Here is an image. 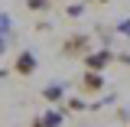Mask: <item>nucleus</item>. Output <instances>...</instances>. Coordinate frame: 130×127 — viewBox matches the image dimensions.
<instances>
[{
	"label": "nucleus",
	"mask_w": 130,
	"mask_h": 127,
	"mask_svg": "<svg viewBox=\"0 0 130 127\" xmlns=\"http://www.w3.org/2000/svg\"><path fill=\"white\" fill-rule=\"evenodd\" d=\"M114 59H117V52H114V49H107V46H101V49H91L81 62H85V68H91V72H104Z\"/></svg>",
	"instance_id": "obj_2"
},
{
	"label": "nucleus",
	"mask_w": 130,
	"mask_h": 127,
	"mask_svg": "<svg viewBox=\"0 0 130 127\" xmlns=\"http://www.w3.org/2000/svg\"><path fill=\"white\" fill-rule=\"evenodd\" d=\"M85 3H111V0H85Z\"/></svg>",
	"instance_id": "obj_15"
},
{
	"label": "nucleus",
	"mask_w": 130,
	"mask_h": 127,
	"mask_svg": "<svg viewBox=\"0 0 130 127\" xmlns=\"http://www.w3.org/2000/svg\"><path fill=\"white\" fill-rule=\"evenodd\" d=\"M65 117H68V114H65V108H52V111L42 114V124H46V127H62Z\"/></svg>",
	"instance_id": "obj_6"
},
{
	"label": "nucleus",
	"mask_w": 130,
	"mask_h": 127,
	"mask_svg": "<svg viewBox=\"0 0 130 127\" xmlns=\"http://www.w3.org/2000/svg\"><path fill=\"white\" fill-rule=\"evenodd\" d=\"M29 127H46V124H42V117H36V121H32Z\"/></svg>",
	"instance_id": "obj_14"
},
{
	"label": "nucleus",
	"mask_w": 130,
	"mask_h": 127,
	"mask_svg": "<svg viewBox=\"0 0 130 127\" xmlns=\"http://www.w3.org/2000/svg\"><path fill=\"white\" fill-rule=\"evenodd\" d=\"M85 10V3H72V7H65V16H81Z\"/></svg>",
	"instance_id": "obj_11"
},
{
	"label": "nucleus",
	"mask_w": 130,
	"mask_h": 127,
	"mask_svg": "<svg viewBox=\"0 0 130 127\" xmlns=\"http://www.w3.org/2000/svg\"><path fill=\"white\" fill-rule=\"evenodd\" d=\"M88 108V101L85 98H65V114L72 111V114H78V111H85Z\"/></svg>",
	"instance_id": "obj_7"
},
{
	"label": "nucleus",
	"mask_w": 130,
	"mask_h": 127,
	"mask_svg": "<svg viewBox=\"0 0 130 127\" xmlns=\"http://www.w3.org/2000/svg\"><path fill=\"white\" fill-rule=\"evenodd\" d=\"M78 91H81L85 98L101 95V91H104V72H91V68H85L81 78H78Z\"/></svg>",
	"instance_id": "obj_4"
},
{
	"label": "nucleus",
	"mask_w": 130,
	"mask_h": 127,
	"mask_svg": "<svg viewBox=\"0 0 130 127\" xmlns=\"http://www.w3.org/2000/svg\"><path fill=\"white\" fill-rule=\"evenodd\" d=\"M7 43H10V39H7V36H0V55L7 52Z\"/></svg>",
	"instance_id": "obj_13"
},
{
	"label": "nucleus",
	"mask_w": 130,
	"mask_h": 127,
	"mask_svg": "<svg viewBox=\"0 0 130 127\" xmlns=\"http://www.w3.org/2000/svg\"><path fill=\"white\" fill-rule=\"evenodd\" d=\"M114 30H117V36H127V39H130V20H120Z\"/></svg>",
	"instance_id": "obj_10"
},
{
	"label": "nucleus",
	"mask_w": 130,
	"mask_h": 127,
	"mask_svg": "<svg viewBox=\"0 0 130 127\" xmlns=\"http://www.w3.org/2000/svg\"><path fill=\"white\" fill-rule=\"evenodd\" d=\"M117 62H127L130 65V52H117Z\"/></svg>",
	"instance_id": "obj_12"
},
{
	"label": "nucleus",
	"mask_w": 130,
	"mask_h": 127,
	"mask_svg": "<svg viewBox=\"0 0 130 127\" xmlns=\"http://www.w3.org/2000/svg\"><path fill=\"white\" fill-rule=\"evenodd\" d=\"M39 68V59H36V52L32 49H23V52H16V59H13V75H20V78H29L32 72Z\"/></svg>",
	"instance_id": "obj_3"
},
{
	"label": "nucleus",
	"mask_w": 130,
	"mask_h": 127,
	"mask_svg": "<svg viewBox=\"0 0 130 127\" xmlns=\"http://www.w3.org/2000/svg\"><path fill=\"white\" fill-rule=\"evenodd\" d=\"M42 98H46L49 104H59V101H65V85H62V81H52V85H46V88H42Z\"/></svg>",
	"instance_id": "obj_5"
},
{
	"label": "nucleus",
	"mask_w": 130,
	"mask_h": 127,
	"mask_svg": "<svg viewBox=\"0 0 130 127\" xmlns=\"http://www.w3.org/2000/svg\"><path fill=\"white\" fill-rule=\"evenodd\" d=\"M94 49V39H91V33H72V36H65V43H62V52L65 59H72V62H81L88 52Z\"/></svg>",
	"instance_id": "obj_1"
},
{
	"label": "nucleus",
	"mask_w": 130,
	"mask_h": 127,
	"mask_svg": "<svg viewBox=\"0 0 130 127\" xmlns=\"http://www.w3.org/2000/svg\"><path fill=\"white\" fill-rule=\"evenodd\" d=\"M0 36H7V39H13L16 33H13V23H10V16L7 13H0Z\"/></svg>",
	"instance_id": "obj_9"
},
{
	"label": "nucleus",
	"mask_w": 130,
	"mask_h": 127,
	"mask_svg": "<svg viewBox=\"0 0 130 127\" xmlns=\"http://www.w3.org/2000/svg\"><path fill=\"white\" fill-rule=\"evenodd\" d=\"M26 10H32V13H46V10H52V0H26Z\"/></svg>",
	"instance_id": "obj_8"
}]
</instances>
